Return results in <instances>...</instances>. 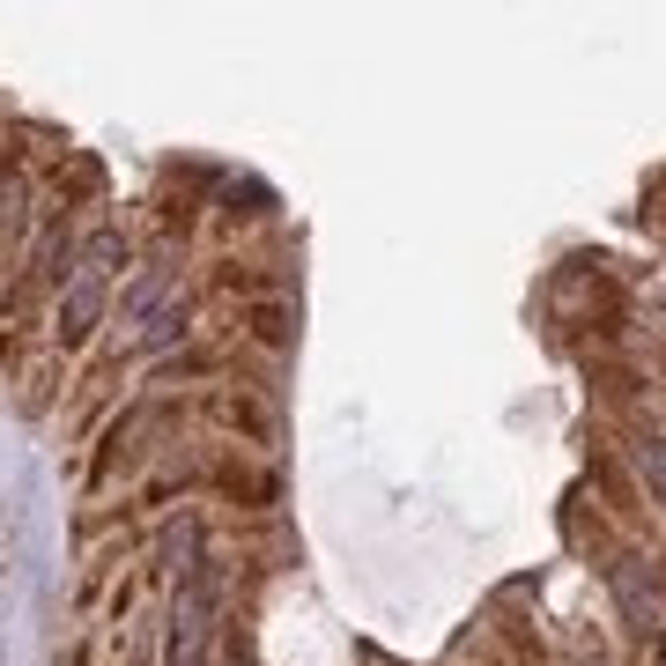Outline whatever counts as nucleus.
<instances>
[{
    "instance_id": "7",
    "label": "nucleus",
    "mask_w": 666,
    "mask_h": 666,
    "mask_svg": "<svg viewBox=\"0 0 666 666\" xmlns=\"http://www.w3.org/2000/svg\"><path fill=\"white\" fill-rule=\"evenodd\" d=\"M630 452H637V474L659 489V504H666V444H659V437H637Z\"/></svg>"
},
{
    "instance_id": "5",
    "label": "nucleus",
    "mask_w": 666,
    "mask_h": 666,
    "mask_svg": "<svg viewBox=\"0 0 666 666\" xmlns=\"http://www.w3.org/2000/svg\"><path fill=\"white\" fill-rule=\"evenodd\" d=\"M171 296H178V267H148L141 282H134V289L119 296V311H126L134 326H148L156 311H171Z\"/></svg>"
},
{
    "instance_id": "6",
    "label": "nucleus",
    "mask_w": 666,
    "mask_h": 666,
    "mask_svg": "<svg viewBox=\"0 0 666 666\" xmlns=\"http://www.w3.org/2000/svg\"><path fill=\"white\" fill-rule=\"evenodd\" d=\"M23 200H30L23 171H0V230H23Z\"/></svg>"
},
{
    "instance_id": "1",
    "label": "nucleus",
    "mask_w": 666,
    "mask_h": 666,
    "mask_svg": "<svg viewBox=\"0 0 666 666\" xmlns=\"http://www.w3.org/2000/svg\"><path fill=\"white\" fill-rule=\"evenodd\" d=\"M119 260H126L119 230H89V237H82V252H74V267H67V289H60V348L89 341V326H97L104 296H112Z\"/></svg>"
},
{
    "instance_id": "3",
    "label": "nucleus",
    "mask_w": 666,
    "mask_h": 666,
    "mask_svg": "<svg viewBox=\"0 0 666 666\" xmlns=\"http://www.w3.org/2000/svg\"><path fill=\"white\" fill-rule=\"evenodd\" d=\"M607 585H615L622 622H630V630H644V637H659V630H666V592H659V578H652V556L622 548L615 563H607Z\"/></svg>"
},
{
    "instance_id": "4",
    "label": "nucleus",
    "mask_w": 666,
    "mask_h": 666,
    "mask_svg": "<svg viewBox=\"0 0 666 666\" xmlns=\"http://www.w3.org/2000/svg\"><path fill=\"white\" fill-rule=\"evenodd\" d=\"M156 563L171 570L178 585H186V578H193L200 563H208V526H200L193 511H178L171 526H163V541H156Z\"/></svg>"
},
{
    "instance_id": "9",
    "label": "nucleus",
    "mask_w": 666,
    "mask_h": 666,
    "mask_svg": "<svg viewBox=\"0 0 666 666\" xmlns=\"http://www.w3.org/2000/svg\"><path fill=\"white\" fill-rule=\"evenodd\" d=\"M570 666H607V659H600V652H578V659H570Z\"/></svg>"
},
{
    "instance_id": "2",
    "label": "nucleus",
    "mask_w": 666,
    "mask_h": 666,
    "mask_svg": "<svg viewBox=\"0 0 666 666\" xmlns=\"http://www.w3.org/2000/svg\"><path fill=\"white\" fill-rule=\"evenodd\" d=\"M215 607H222V570L200 563L171 600V637H163V666H208L215 652Z\"/></svg>"
},
{
    "instance_id": "10",
    "label": "nucleus",
    "mask_w": 666,
    "mask_h": 666,
    "mask_svg": "<svg viewBox=\"0 0 666 666\" xmlns=\"http://www.w3.org/2000/svg\"><path fill=\"white\" fill-rule=\"evenodd\" d=\"M659 666H666V652H659Z\"/></svg>"
},
{
    "instance_id": "8",
    "label": "nucleus",
    "mask_w": 666,
    "mask_h": 666,
    "mask_svg": "<svg viewBox=\"0 0 666 666\" xmlns=\"http://www.w3.org/2000/svg\"><path fill=\"white\" fill-rule=\"evenodd\" d=\"M252 326H260V341H289V319H282L274 304H267V311H260V319H252Z\"/></svg>"
}]
</instances>
